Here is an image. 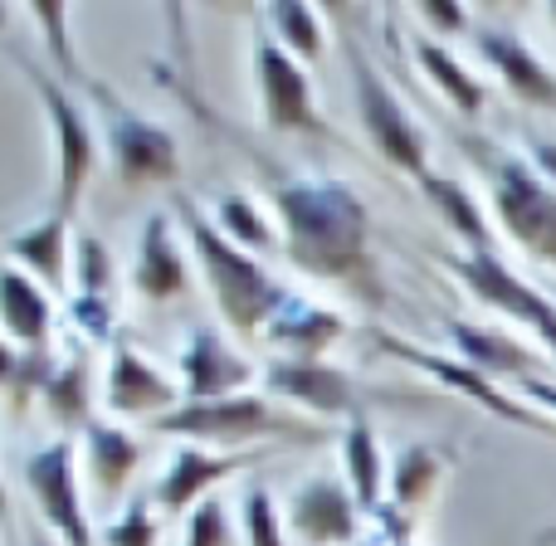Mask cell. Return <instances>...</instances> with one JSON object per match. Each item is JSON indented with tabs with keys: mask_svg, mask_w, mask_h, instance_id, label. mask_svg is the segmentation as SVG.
Wrapping results in <instances>:
<instances>
[{
	"mask_svg": "<svg viewBox=\"0 0 556 546\" xmlns=\"http://www.w3.org/2000/svg\"><path fill=\"white\" fill-rule=\"evenodd\" d=\"M181 98L215 132L230 137L244 152V162L260 172L264 195H269V205L278 215V234H283V259L303 278L332 283V288H342L352 303L371 307V313H386V307H391V283H386L381 254H376L371 205L356 195V186L342 181V176L303 172V166L278 162V156L260 152L250 137L230 132L191 88H181Z\"/></svg>",
	"mask_w": 556,
	"mask_h": 546,
	"instance_id": "obj_1",
	"label": "cell"
},
{
	"mask_svg": "<svg viewBox=\"0 0 556 546\" xmlns=\"http://www.w3.org/2000/svg\"><path fill=\"white\" fill-rule=\"evenodd\" d=\"M172 215H176V225H181L186 250H191L205 288H211V303H215V313H220V322L230 327L235 337H244V342H250V337H264L269 317L288 297V288L278 283L250 250L225 240L220 225L211 220V211H201L191 195H176Z\"/></svg>",
	"mask_w": 556,
	"mask_h": 546,
	"instance_id": "obj_2",
	"label": "cell"
},
{
	"mask_svg": "<svg viewBox=\"0 0 556 546\" xmlns=\"http://www.w3.org/2000/svg\"><path fill=\"white\" fill-rule=\"evenodd\" d=\"M156 434L176 444H211V449H283V444H323L332 440L327 424L313 415L293 410V405L274 401L269 391H244L230 401H205L181 405V410L152 420Z\"/></svg>",
	"mask_w": 556,
	"mask_h": 546,
	"instance_id": "obj_3",
	"label": "cell"
},
{
	"mask_svg": "<svg viewBox=\"0 0 556 546\" xmlns=\"http://www.w3.org/2000/svg\"><path fill=\"white\" fill-rule=\"evenodd\" d=\"M464 152L479 166L489 211L498 230L518 244L528 259L556 269V186L542 181V172L522 152L489 137H464Z\"/></svg>",
	"mask_w": 556,
	"mask_h": 546,
	"instance_id": "obj_4",
	"label": "cell"
},
{
	"mask_svg": "<svg viewBox=\"0 0 556 546\" xmlns=\"http://www.w3.org/2000/svg\"><path fill=\"white\" fill-rule=\"evenodd\" d=\"M74 93H84V103L93 107V123L103 132V152L113 162V176L123 191H152V186L181 181V142H176L172 127L137 113L127 98H117L93 74L78 78Z\"/></svg>",
	"mask_w": 556,
	"mask_h": 546,
	"instance_id": "obj_5",
	"label": "cell"
},
{
	"mask_svg": "<svg viewBox=\"0 0 556 546\" xmlns=\"http://www.w3.org/2000/svg\"><path fill=\"white\" fill-rule=\"evenodd\" d=\"M15 64L25 68V84L35 88L39 107L49 117V132H54V215L74 220L78 201H84L88 181L98 172L103 132H98L93 107L84 103V93H74L49 64H35L25 54H15Z\"/></svg>",
	"mask_w": 556,
	"mask_h": 546,
	"instance_id": "obj_6",
	"label": "cell"
},
{
	"mask_svg": "<svg viewBox=\"0 0 556 546\" xmlns=\"http://www.w3.org/2000/svg\"><path fill=\"white\" fill-rule=\"evenodd\" d=\"M342 59H346V78H352V107H356V123H362V137L371 142V152L381 156L391 172L410 176H430V137L425 127L410 117V107L401 103L386 74L376 68V59L362 49V39L342 35Z\"/></svg>",
	"mask_w": 556,
	"mask_h": 546,
	"instance_id": "obj_7",
	"label": "cell"
},
{
	"mask_svg": "<svg viewBox=\"0 0 556 546\" xmlns=\"http://www.w3.org/2000/svg\"><path fill=\"white\" fill-rule=\"evenodd\" d=\"M371 342L381 346L386 356H395L401 366L430 376L434 385L464 395V401L483 405V410L498 415V420L518 424V430H528V434H547V440H556V420H552V415H542L538 405H528L522 395H513L508 385H498V381H489L483 371H473V366L459 361L454 352H430V346L410 342V337H401V332H386V327H371Z\"/></svg>",
	"mask_w": 556,
	"mask_h": 546,
	"instance_id": "obj_8",
	"label": "cell"
},
{
	"mask_svg": "<svg viewBox=\"0 0 556 546\" xmlns=\"http://www.w3.org/2000/svg\"><path fill=\"white\" fill-rule=\"evenodd\" d=\"M250 68H254V93H260V113L269 132L332 142V127H327L323 107L313 98L307 68L278 45L260 15H254V35H250Z\"/></svg>",
	"mask_w": 556,
	"mask_h": 546,
	"instance_id": "obj_9",
	"label": "cell"
},
{
	"mask_svg": "<svg viewBox=\"0 0 556 546\" xmlns=\"http://www.w3.org/2000/svg\"><path fill=\"white\" fill-rule=\"evenodd\" d=\"M20 479H25L29 508L39 512V522H45L64 546H98L103 542L93 532V512H88L84 483H78V449L68 434L29 449L25 464H20Z\"/></svg>",
	"mask_w": 556,
	"mask_h": 546,
	"instance_id": "obj_10",
	"label": "cell"
},
{
	"mask_svg": "<svg viewBox=\"0 0 556 546\" xmlns=\"http://www.w3.org/2000/svg\"><path fill=\"white\" fill-rule=\"evenodd\" d=\"M444 269L454 274V283L469 297H479L483 307L503 313L508 322L528 327L542 342V352L556 361V297H547L538 283H528L518 269L503 264V254H444Z\"/></svg>",
	"mask_w": 556,
	"mask_h": 546,
	"instance_id": "obj_11",
	"label": "cell"
},
{
	"mask_svg": "<svg viewBox=\"0 0 556 546\" xmlns=\"http://www.w3.org/2000/svg\"><path fill=\"white\" fill-rule=\"evenodd\" d=\"M264 391L274 401L293 405V410L313 415V420H356L366 415L376 401H405V395H381L366 381H356L352 371L332 361H298V356H274L264 366ZM410 405V401H405Z\"/></svg>",
	"mask_w": 556,
	"mask_h": 546,
	"instance_id": "obj_12",
	"label": "cell"
},
{
	"mask_svg": "<svg viewBox=\"0 0 556 546\" xmlns=\"http://www.w3.org/2000/svg\"><path fill=\"white\" fill-rule=\"evenodd\" d=\"M176 381H181L186 405L205 401H230L264 381V366H254L220 327H186L181 346H176Z\"/></svg>",
	"mask_w": 556,
	"mask_h": 546,
	"instance_id": "obj_13",
	"label": "cell"
},
{
	"mask_svg": "<svg viewBox=\"0 0 556 546\" xmlns=\"http://www.w3.org/2000/svg\"><path fill=\"white\" fill-rule=\"evenodd\" d=\"M283 518H288V537L303 546H356L366 512L356 503V493L346 488L342 473L317 469L293 483V493L283 498Z\"/></svg>",
	"mask_w": 556,
	"mask_h": 546,
	"instance_id": "obj_14",
	"label": "cell"
},
{
	"mask_svg": "<svg viewBox=\"0 0 556 546\" xmlns=\"http://www.w3.org/2000/svg\"><path fill=\"white\" fill-rule=\"evenodd\" d=\"M269 454L274 449H211V444H176V449L166 454V469H162L156 493H152L156 512H162V518H191L205 498H215V488H220L225 479H235V473L264 464Z\"/></svg>",
	"mask_w": 556,
	"mask_h": 546,
	"instance_id": "obj_15",
	"label": "cell"
},
{
	"mask_svg": "<svg viewBox=\"0 0 556 546\" xmlns=\"http://www.w3.org/2000/svg\"><path fill=\"white\" fill-rule=\"evenodd\" d=\"M103 405L113 420H162V415L181 410L186 395H181V381H172L137 346L113 342L108 371H103Z\"/></svg>",
	"mask_w": 556,
	"mask_h": 546,
	"instance_id": "obj_16",
	"label": "cell"
},
{
	"mask_svg": "<svg viewBox=\"0 0 556 546\" xmlns=\"http://www.w3.org/2000/svg\"><path fill=\"white\" fill-rule=\"evenodd\" d=\"M444 337H450V352L459 356V361H469L473 371H483L498 385L508 381V391H518V385H528V381H547L556 366L547 352H532L518 337L498 332V327H483V322H464V317H450Z\"/></svg>",
	"mask_w": 556,
	"mask_h": 546,
	"instance_id": "obj_17",
	"label": "cell"
},
{
	"mask_svg": "<svg viewBox=\"0 0 556 546\" xmlns=\"http://www.w3.org/2000/svg\"><path fill=\"white\" fill-rule=\"evenodd\" d=\"M132 293L147 307L181 303L191 293V259L181 250V225H176L172 211H152L142 220L132 254Z\"/></svg>",
	"mask_w": 556,
	"mask_h": 546,
	"instance_id": "obj_18",
	"label": "cell"
},
{
	"mask_svg": "<svg viewBox=\"0 0 556 546\" xmlns=\"http://www.w3.org/2000/svg\"><path fill=\"white\" fill-rule=\"evenodd\" d=\"M473 49H479V59L498 74V84L508 88V98H518V103L532 107V113H556V68L518 35V29L479 25L473 29Z\"/></svg>",
	"mask_w": 556,
	"mask_h": 546,
	"instance_id": "obj_19",
	"label": "cell"
},
{
	"mask_svg": "<svg viewBox=\"0 0 556 546\" xmlns=\"http://www.w3.org/2000/svg\"><path fill=\"white\" fill-rule=\"evenodd\" d=\"M346 337H352V317L303 293H288L264 327V342L278 346V356H298V361H327V352L342 346Z\"/></svg>",
	"mask_w": 556,
	"mask_h": 546,
	"instance_id": "obj_20",
	"label": "cell"
},
{
	"mask_svg": "<svg viewBox=\"0 0 556 546\" xmlns=\"http://www.w3.org/2000/svg\"><path fill=\"white\" fill-rule=\"evenodd\" d=\"M5 254L15 269L39 278L54 297L68 293V283H74V220H64V215H54V211L39 215V220L20 225V230L10 234Z\"/></svg>",
	"mask_w": 556,
	"mask_h": 546,
	"instance_id": "obj_21",
	"label": "cell"
},
{
	"mask_svg": "<svg viewBox=\"0 0 556 546\" xmlns=\"http://www.w3.org/2000/svg\"><path fill=\"white\" fill-rule=\"evenodd\" d=\"M137 469H142V444L132 430L117 420H93L84 430V479L93 488L98 508H113L127 488H132Z\"/></svg>",
	"mask_w": 556,
	"mask_h": 546,
	"instance_id": "obj_22",
	"label": "cell"
},
{
	"mask_svg": "<svg viewBox=\"0 0 556 546\" xmlns=\"http://www.w3.org/2000/svg\"><path fill=\"white\" fill-rule=\"evenodd\" d=\"M444 473H450V449H444V444H430V440L401 444L391 459V493H386V508H391L401 522L420 528L430 503L440 498Z\"/></svg>",
	"mask_w": 556,
	"mask_h": 546,
	"instance_id": "obj_23",
	"label": "cell"
},
{
	"mask_svg": "<svg viewBox=\"0 0 556 546\" xmlns=\"http://www.w3.org/2000/svg\"><path fill=\"white\" fill-rule=\"evenodd\" d=\"M420 195L440 225L464 244V254H498V230H493V215L483 211V201L459 181V176H444V172H430L420 176Z\"/></svg>",
	"mask_w": 556,
	"mask_h": 546,
	"instance_id": "obj_24",
	"label": "cell"
},
{
	"mask_svg": "<svg viewBox=\"0 0 556 546\" xmlns=\"http://www.w3.org/2000/svg\"><path fill=\"white\" fill-rule=\"evenodd\" d=\"M337 449H342V479L346 488L356 493L366 518L386 508V493H391V464H386V449H381V434H376L371 415H356L337 430Z\"/></svg>",
	"mask_w": 556,
	"mask_h": 546,
	"instance_id": "obj_25",
	"label": "cell"
},
{
	"mask_svg": "<svg viewBox=\"0 0 556 546\" xmlns=\"http://www.w3.org/2000/svg\"><path fill=\"white\" fill-rule=\"evenodd\" d=\"M98 401H103V381H98L93 352H88V346H78V352L59 356V371H54V381H49L39 410L59 424V434H74V430L84 434L88 424L98 420V415H93Z\"/></svg>",
	"mask_w": 556,
	"mask_h": 546,
	"instance_id": "obj_26",
	"label": "cell"
},
{
	"mask_svg": "<svg viewBox=\"0 0 556 546\" xmlns=\"http://www.w3.org/2000/svg\"><path fill=\"white\" fill-rule=\"evenodd\" d=\"M410 59H415V68L440 88V98L454 107V113L459 117H483V107H489V88H483L479 74H469V64H464L444 39L415 35L410 39Z\"/></svg>",
	"mask_w": 556,
	"mask_h": 546,
	"instance_id": "obj_27",
	"label": "cell"
},
{
	"mask_svg": "<svg viewBox=\"0 0 556 546\" xmlns=\"http://www.w3.org/2000/svg\"><path fill=\"white\" fill-rule=\"evenodd\" d=\"M0 322H5L10 346H49V337H54V293L25 269H5Z\"/></svg>",
	"mask_w": 556,
	"mask_h": 546,
	"instance_id": "obj_28",
	"label": "cell"
},
{
	"mask_svg": "<svg viewBox=\"0 0 556 546\" xmlns=\"http://www.w3.org/2000/svg\"><path fill=\"white\" fill-rule=\"evenodd\" d=\"M254 15L269 25V35L298 64H323L327 54V10H313V5H298V0H278V5H260Z\"/></svg>",
	"mask_w": 556,
	"mask_h": 546,
	"instance_id": "obj_29",
	"label": "cell"
},
{
	"mask_svg": "<svg viewBox=\"0 0 556 546\" xmlns=\"http://www.w3.org/2000/svg\"><path fill=\"white\" fill-rule=\"evenodd\" d=\"M211 220L220 225V234L225 240H235L240 250H250L254 259L260 254H283V234L274 230V220L264 215V205L254 201V195H244V191H220L215 195V205H211Z\"/></svg>",
	"mask_w": 556,
	"mask_h": 546,
	"instance_id": "obj_30",
	"label": "cell"
},
{
	"mask_svg": "<svg viewBox=\"0 0 556 546\" xmlns=\"http://www.w3.org/2000/svg\"><path fill=\"white\" fill-rule=\"evenodd\" d=\"M59 371L54 346H5V405L10 415H25L45 401L49 381Z\"/></svg>",
	"mask_w": 556,
	"mask_h": 546,
	"instance_id": "obj_31",
	"label": "cell"
},
{
	"mask_svg": "<svg viewBox=\"0 0 556 546\" xmlns=\"http://www.w3.org/2000/svg\"><path fill=\"white\" fill-rule=\"evenodd\" d=\"M25 15L35 20L39 39H45V49H49V68H54V74L64 78L68 88H74L78 78L88 74V64L78 59V49H74V10L59 5V0H39V5H25Z\"/></svg>",
	"mask_w": 556,
	"mask_h": 546,
	"instance_id": "obj_32",
	"label": "cell"
},
{
	"mask_svg": "<svg viewBox=\"0 0 556 546\" xmlns=\"http://www.w3.org/2000/svg\"><path fill=\"white\" fill-rule=\"evenodd\" d=\"M240 522H244V546H288V518L278 508L274 488L264 479H250L240 488Z\"/></svg>",
	"mask_w": 556,
	"mask_h": 546,
	"instance_id": "obj_33",
	"label": "cell"
},
{
	"mask_svg": "<svg viewBox=\"0 0 556 546\" xmlns=\"http://www.w3.org/2000/svg\"><path fill=\"white\" fill-rule=\"evenodd\" d=\"M98 537H103V546H156V508H152V498H127L123 512H113Z\"/></svg>",
	"mask_w": 556,
	"mask_h": 546,
	"instance_id": "obj_34",
	"label": "cell"
},
{
	"mask_svg": "<svg viewBox=\"0 0 556 546\" xmlns=\"http://www.w3.org/2000/svg\"><path fill=\"white\" fill-rule=\"evenodd\" d=\"M74 269H78V293L84 297H113V254L98 234H78L74 240Z\"/></svg>",
	"mask_w": 556,
	"mask_h": 546,
	"instance_id": "obj_35",
	"label": "cell"
},
{
	"mask_svg": "<svg viewBox=\"0 0 556 546\" xmlns=\"http://www.w3.org/2000/svg\"><path fill=\"white\" fill-rule=\"evenodd\" d=\"M230 542H235L230 512H225L220 498H205L181 528V546H230Z\"/></svg>",
	"mask_w": 556,
	"mask_h": 546,
	"instance_id": "obj_36",
	"label": "cell"
},
{
	"mask_svg": "<svg viewBox=\"0 0 556 546\" xmlns=\"http://www.w3.org/2000/svg\"><path fill=\"white\" fill-rule=\"evenodd\" d=\"M415 20L434 35H469L473 15L464 5H450V0H430V5H415Z\"/></svg>",
	"mask_w": 556,
	"mask_h": 546,
	"instance_id": "obj_37",
	"label": "cell"
},
{
	"mask_svg": "<svg viewBox=\"0 0 556 546\" xmlns=\"http://www.w3.org/2000/svg\"><path fill=\"white\" fill-rule=\"evenodd\" d=\"M528 162L542 172V181H552V186H556V137L532 132V137H528Z\"/></svg>",
	"mask_w": 556,
	"mask_h": 546,
	"instance_id": "obj_38",
	"label": "cell"
},
{
	"mask_svg": "<svg viewBox=\"0 0 556 546\" xmlns=\"http://www.w3.org/2000/svg\"><path fill=\"white\" fill-rule=\"evenodd\" d=\"M513 395H522L528 405H538L542 415H552V420H556V376H547V381H528V385H518Z\"/></svg>",
	"mask_w": 556,
	"mask_h": 546,
	"instance_id": "obj_39",
	"label": "cell"
},
{
	"mask_svg": "<svg viewBox=\"0 0 556 546\" xmlns=\"http://www.w3.org/2000/svg\"><path fill=\"white\" fill-rule=\"evenodd\" d=\"M29 546H64L54 532H29Z\"/></svg>",
	"mask_w": 556,
	"mask_h": 546,
	"instance_id": "obj_40",
	"label": "cell"
},
{
	"mask_svg": "<svg viewBox=\"0 0 556 546\" xmlns=\"http://www.w3.org/2000/svg\"><path fill=\"white\" fill-rule=\"evenodd\" d=\"M538 542H542V546H556V528H547V532H542Z\"/></svg>",
	"mask_w": 556,
	"mask_h": 546,
	"instance_id": "obj_41",
	"label": "cell"
},
{
	"mask_svg": "<svg viewBox=\"0 0 556 546\" xmlns=\"http://www.w3.org/2000/svg\"><path fill=\"white\" fill-rule=\"evenodd\" d=\"M547 20H552V29H556V5H547Z\"/></svg>",
	"mask_w": 556,
	"mask_h": 546,
	"instance_id": "obj_42",
	"label": "cell"
}]
</instances>
